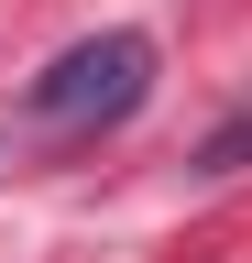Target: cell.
Listing matches in <instances>:
<instances>
[{
    "label": "cell",
    "mask_w": 252,
    "mask_h": 263,
    "mask_svg": "<svg viewBox=\"0 0 252 263\" xmlns=\"http://www.w3.org/2000/svg\"><path fill=\"white\" fill-rule=\"evenodd\" d=\"M241 154H252V121H230V132H219V143H208L198 164H208V176H230V164H241Z\"/></svg>",
    "instance_id": "obj_2"
},
{
    "label": "cell",
    "mask_w": 252,
    "mask_h": 263,
    "mask_svg": "<svg viewBox=\"0 0 252 263\" xmlns=\"http://www.w3.org/2000/svg\"><path fill=\"white\" fill-rule=\"evenodd\" d=\"M143 99H153V33L110 22V33L66 44L33 88H22V121L33 132H110V121H132Z\"/></svg>",
    "instance_id": "obj_1"
}]
</instances>
